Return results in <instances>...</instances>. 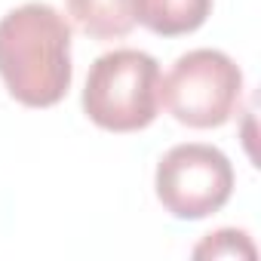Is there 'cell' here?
Here are the masks:
<instances>
[{"label": "cell", "instance_id": "1", "mask_svg": "<svg viewBox=\"0 0 261 261\" xmlns=\"http://www.w3.org/2000/svg\"><path fill=\"white\" fill-rule=\"evenodd\" d=\"M71 25L40 0L0 19V80L25 108H53L71 89Z\"/></svg>", "mask_w": 261, "mask_h": 261}, {"label": "cell", "instance_id": "2", "mask_svg": "<svg viewBox=\"0 0 261 261\" xmlns=\"http://www.w3.org/2000/svg\"><path fill=\"white\" fill-rule=\"evenodd\" d=\"M160 65L145 49H111L86 74L83 111L108 133H139L160 111Z\"/></svg>", "mask_w": 261, "mask_h": 261}, {"label": "cell", "instance_id": "3", "mask_svg": "<svg viewBox=\"0 0 261 261\" xmlns=\"http://www.w3.org/2000/svg\"><path fill=\"white\" fill-rule=\"evenodd\" d=\"M243 95V71L221 49H191L175 59L160 80V105L191 129H215L227 123Z\"/></svg>", "mask_w": 261, "mask_h": 261}, {"label": "cell", "instance_id": "4", "mask_svg": "<svg viewBox=\"0 0 261 261\" xmlns=\"http://www.w3.org/2000/svg\"><path fill=\"white\" fill-rule=\"evenodd\" d=\"M154 191L160 206L181 221H200L218 212L233 194V166L224 151L185 142L169 148L154 172Z\"/></svg>", "mask_w": 261, "mask_h": 261}, {"label": "cell", "instance_id": "5", "mask_svg": "<svg viewBox=\"0 0 261 261\" xmlns=\"http://www.w3.org/2000/svg\"><path fill=\"white\" fill-rule=\"evenodd\" d=\"M212 13V0H136V22L160 37H181L197 28Z\"/></svg>", "mask_w": 261, "mask_h": 261}, {"label": "cell", "instance_id": "6", "mask_svg": "<svg viewBox=\"0 0 261 261\" xmlns=\"http://www.w3.org/2000/svg\"><path fill=\"white\" fill-rule=\"evenodd\" d=\"M74 25L95 40H117L136 28V0H65Z\"/></svg>", "mask_w": 261, "mask_h": 261}, {"label": "cell", "instance_id": "7", "mask_svg": "<svg viewBox=\"0 0 261 261\" xmlns=\"http://www.w3.org/2000/svg\"><path fill=\"white\" fill-rule=\"evenodd\" d=\"M255 258V246L249 240L246 230H237V227H221L215 233H206V240L194 249V258Z\"/></svg>", "mask_w": 261, "mask_h": 261}]
</instances>
